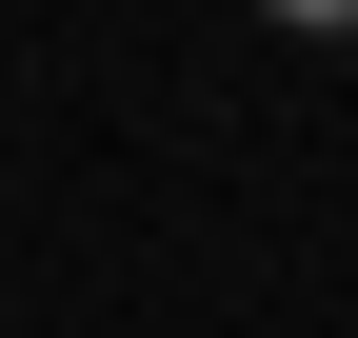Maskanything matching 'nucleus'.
Wrapping results in <instances>:
<instances>
[{
	"mask_svg": "<svg viewBox=\"0 0 358 338\" xmlns=\"http://www.w3.org/2000/svg\"><path fill=\"white\" fill-rule=\"evenodd\" d=\"M259 20H299V40H358V0H259Z\"/></svg>",
	"mask_w": 358,
	"mask_h": 338,
	"instance_id": "1",
	"label": "nucleus"
}]
</instances>
